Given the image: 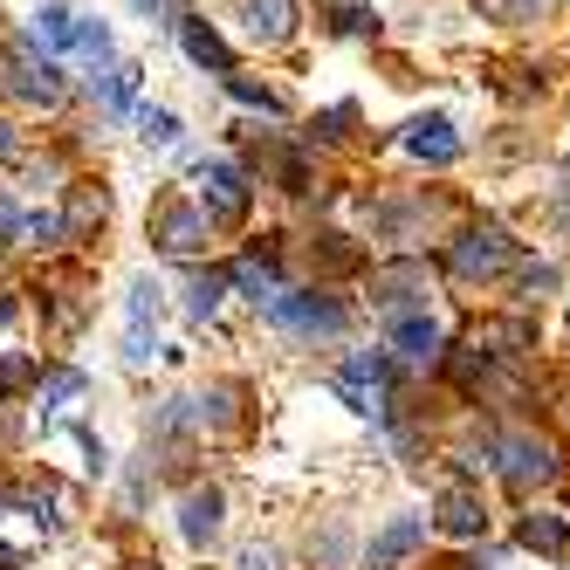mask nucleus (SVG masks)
Listing matches in <instances>:
<instances>
[{
	"label": "nucleus",
	"instance_id": "nucleus-1",
	"mask_svg": "<svg viewBox=\"0 0 570 570\" xmlns=\"http://www.w3.org/2000/svg\"><path fill=\"white\" fill-rule=\"evenodd\" d=\"M509 268H515V240H509L502 220H481V227H468V234L454 240V275H461V282H495V275H509Z\"/></svg>",
	"mask_w": 570,
	"mask_h": 570
},
{
	"label": "nucleus",
	"instance_id": "nucleus-2",
	"mask_svg": "<svg viewBox=\"0 0 570 570\" xmlns=\"http://www.w3.org/2000/svg\"><path fill=\"white\" fill-rule=\"evenodd\" d=\"M268 316L282 323V331H303V337H337L344 323H351V309L337 303V296H323V289H282L275 303H268Z\"/></svg>",
	"mask_w": 570,
	"mask_h": 570
},
{
	"label": "nucleus",
	"instance_id": "nucleus-3",
	"mask_svg": "<svg viewBox=\"0 0 570 570\" xmlns=\"http://www.w3.org/2000/svg\"><path fill=\"white\" fill-rule=\"evenodd\" d=\"M385 385H392V357L385 351H357L351 364H344V372L331 379V392L351 405V413H385Z\"/></svg>",
	"mask_w": 570,
	"mask_h": 570
},
{
	"label": "nucleus",
	"instance_id": "nucleus-4",
	"mask_svg": "<svg viewBox=\"0 0 570 570\" xmlns=\"http://www.w3.org/2000/svg\"><path fill=\"white\" fill-rule=\"evenodd\" d=\"M495 454H502V474H509L515 495H529V488L557 481V446H550V440H537V433H509Z\"/></svg>",
	"mask_w": 570,
	"mask_h": 570
},
{
	"label": "nucleus",
	"instance_id": "nucleus-5",
	"mask_svg": "<svg viewBox=\"0 0 570 570\" xmlns=\"http://www.w3.org/2000/svg\"><path fill=\"white\" fill-rule=\"evenodd\" d=\"M151 240H158L166 255H199V248H207V214H193L186 199H158Z\"/></svg>",
	"mask_w": 570,
	"mask_h": 570
},
{
	"label": "nucleus",
	"instance_id": "nucleus-6",
	"mask_svg": "<svg viewBox=\"0 0 570 570\" xmlns=\"http://www.w3.org/2000/svg\"><path fill=\"white\" fill-rule=\"evenodd\" d=\"M433 522H440L454 543H481V537H488V502L474 495V488H461V481H454V488H440Z\"/></svg>",
	"mask_w": 570,
	"mask_h": 570
},
{
	"label": "nucleus",
	"instance_id": "nucleus-7",
	"mask_svg": "<svg viewBox=\"0 0 570 570\" xmlns=\"http://www.w3.org/2000/svg\"><path fill=\"white\" fill-rule=\"evenodd\" d=\"M199 186H207V214L214 220H248V173L227 166V158H214V166H199Z\"/></svg>",
	"mask_w": 570,
	"mask_h": 570
},
{
	"label": "nucleus",
	"instance_id": "nucleus-8",
	"mask_svg": "<svg viewBox=\"0 0 570 570\" xmlns=\"http://www.w3.org/2000/svg\"><path fill=\"white\" fill-rule=\"evenodd\" d=\"M0 83H8V97H21V104H35V110H56V104H62V69H56V62L14 56Z\"/></svg>",
	"mask_w": 570,
	"mask_h": 570
},
{
	"label": "nucleus",
	"instance_id": "nucleus-9",
	"mask_svg": "<svg viewBox=\"0 0 570 570\" xmlns=\"http://www.w3.org/2000/svg\"><path fill=\"white\" fill-rule=\"evenodd\" d=\"M405 151L420 158V166H454L461 158V131H454V117H420V125H405Z\"/></svg>",
	"mask_w": 570,
	"mask_h": 570
},
{
	"label": "nucleus",
	"instance_id": "nucleus-10",
	"mask_svg": "<svg viewBox=\"0 0 570 570\" xmlns=\"http://www.w3.org/2000/svg\"><path fill=\"white\" fill-rule=\"evenodd\" d=\"M220 522H227V495H220V488H193V495L179 502V537L193 550H207L220 537Z\"/></svg>",
	"mask_w": 570,
	"mask_h": 570
},
{
	"label": "nucleus",
	"instance_id": "nucleus-11",
	"mask_svg": "<svg viewBox=\"0 0 570 570\" xmlns=\"http://www.w3.org/2000/svg\"><path fill=\"white\" fill-rule=\"evenodd\" d=\"M420 543H426V522L420 515H392L379 537H372V550H364V563H372V570H399Z\"/></svg>",
	"mask_w": 570,
	"mask_h": 570
},
{
	"label": "nucleus",
	"instance_id": "nucleus-12",
	"mask_svg": "<svg viewBox=\"0 0 570 570\" xmlns=\"http://www.w3.org/2000/svg\"><path fill=\"white\" fill-rule=\"evenodd\" d=\"M240 21H248L255 42H289L296 35V0H240Z\"/></svg>",
	"mask_w": 570,
	"mask_h": 570
},
{
	"label": "nucleus",
	"instance_id": "nucleus-13",
	"mask_svg": "<svg viewBox=\"0 0 570 570\" xmlns=\"http://www.w3.org/2000/svg\"><path fill=\"white\" fill-rule=\"evenodd\" d=\"M385 344L399 351V357H440V323L420 309V316H392L385 323Z\"/></svg>",
	"mask_w": 570,
	"mask_h": 570
},
{
	"label": "nucleus",
	"instance_id": "nucleus-14",
	"mask_svg": "<svg viewBox=\"0 0 570 570\" xmlns=\"http://www.w3.org/2000/svg\"><path fill=\"white\" fill-rule=\"evenodd\" d=\"M179 49H186L199 69H214V76H234V56H227V42H220V35H214L207 21H193V14H186V21H179Z\"/></svg>",
	"mask_w": 570,
	"mask_h": 570
},
{
	"label": "nucleus",
	"instance_id": "nucleus-15",
	"mask_svg": "<svg viewBox=\"0 0 570 570\" xmlns=\"http://www.w3.org/2000/svg\"><path fill=\"white\" fill-rule=\"evenodd\" d=\"M413 296H426V268L420 262H399V268H379L372 275V303L399 309V303H413Z\"/></svg>",
	"mask_w": 570,
	"mask_h": 570
},
{
	"label": "nucleus",
	"instance_id": "nucleus-16",
	"mask_svg": "<svg viewBox=\"0 0 570 570\" xmlns=\"http://www.w3.org/2000/svg\"><path fill=\"white\" fill-rule=\"evenodd\" d=\"M104 220H110V193L104 186H76L69 193V214H62V234H90Z\"/></svg>",
	"mask_w": 570,
	"mask_h": 570
},
{
	"label": "nucleus",
	"instance_id": "nucleus-17",
	"mask_svg": "<svg viewBox=\"0 0 570 570\" xmlns=\"http://www.w3.org/2000/svg\"><path fill=\"white\" fill-rule=\"evenodd\" d=\"M69 28H76V14L62 8V0H49V8H35V21H28L35 49H49V56H62V49H69Z\"/></svg>",
	"mask_w": 570,
	"mask_h": 570
},
{
	"label": "nucleus",
	"instance_id": "nucleus-18",
	"mask_svg": "<svg viewBox=\"0 0 570 570\" xmlns=\"http://www.w3.org/2000/svg\"><path fill=\"white\" fill-rule=\"evenodd\" d=\"M227 282H234V289H240V296H255L262 309H268V303L282 296V275H275L268 262H240V268H227Z\"/></svg>",
	"mask_w": 570,
	"mask_h": 570
},
{
	"label": "nucleus",
	"instance_id": "nucleus-19",
	"mask_svg": "<svg viewBox=\"0 0 570 570\" xmlns=\"http://www.w3.org/2000/svg\"><path fill=\"white\" fill-rule=\"evenodd\" d=\"M158 309H166V289H158L151 275H138V282H131V303H125L131 331H158Z\"/></svg>",
	"mask_w": 570,
	"mask_h": 570
},
{
	"label": "nucleus",
	"instance_id": "nucleus-20",
	"mask_svg": "<svg viewBox=\"0 0 570 570\" xmlns=\"http://www.w3.org/2000/svg\"><path fill=\"white\" fill-rule=\"evenodd\" d=\"M522 543L543 550V557H563V550H570V529H563L557 515H522Z\"/></svg>",
	"mask_w": 570,
	"mask_h": 570
},
{
	"label": "nucleus",
	"instance_id": "nucleus-21",
	"mask_svg": "<svg viewBox=\"0 0 570 570\" xmlns=\"http://www.w3.org/2000/svg\"><path fill=\"white\" fill-rule=\"evenodd\" d=\"M309 563H316V570H344V563H351V529L331 522L323 537H309Z\"/></svg>",
	"mask_w": 570,
	"mask_h": 570
},
{
	"label": "nucleus",
	"instance_id": "nucleus-22",
	"mask_svg": "<svg viewBox=\"0 0 570 570\" xmlns=\"http://www.w3.org/2000/svg\"><path fill=\"white\" fill-rule=\"evenodd\" d=\"M220 296H227V268H207V275H193V289H186V309L207 323L214 309H220Z\"/></svg>",
	"mask_w": 570,
	"mask_h": 570
},
{
	"label": "nucleus",
	"instance_id": "nucleus-23",
	"mask_svg": "<svg viewBox=\"0 0 570 570\" xmlns=\"http://www.w3.org/2000/svg\"><path fill=\"white\" fill-rule=\"evenodd\" d=\"M69 49L83 56V62H110V28L104 21H76L69 28Z\"/></svg>",
	"mask_w": 570,
	"mask_h": 570
},
{
	"label": "nucleus",
	"instance_id": "nucleus-24",
	"mask_svg": "<svg viewBox=\"0 0 570 570\" xmlns=\"http://www.w3.org/2000/svg\"><path fill=\"white\" fill-rule=\"evenodd\" d=\"M138 138H145V145H179V117L145 104V110H138Z\"/></svg>",
	"mask_w": 570,
	"mask_h": 570
},
{
	"label": "nucleus",
	"instance_id": "nucleus-25",
	"mask_svg": "<svg viewBox=\"0 0 570 570\" xmlns=\"http://www.w3.org/2000/svg\"><path fill=\"white\" fill-rule=\"evenodd\" d=\"M364 255L357 248H344V234H316V268H331V275H344V268H357Z\"/></svg>",
	"mask_w": 570,
	"mask_h": 570
},
{
	"label": "nucleus",
	"instance_id": "nucleus-26",
	"mask_svg": "<svg viewBox=\"0 0 570 570\" xmlns=\"http://www.w3.org/2000/svg\"><path fill=\"white\" fill-rule=\"evenodd\" d=\"M481 14L488 21H537V14H550V0H481Z\"/></svg>",
	"mask_w": 570,
	"mask_h": 570
},
{
	"label": "nucleus",
	"instance_id": "nucleus-27",
	"mask_svg": "<svg viewBox=\"0 0 570 570\" xmlns=\"http://www.w3.org/2000/svg\"><path fill=\"white\" fill-rule=\"evenodd\" d=\"M220 83L240 97V104H248V110H268V117H282V97L275 90H262V83H248V76H220Z\"/></svg>",
	"mask_w": 570,
	"mask_h": 570
},
{
	"label": "nucleus",
	"instance_id": "nucleus-28",
	"mask_svg": "<svg viewBox=\"0 0 570 570\" xmlns=\"http://www.w3.org/2000/svg\"><path fill=\"white\" fill-rule=\"evenodd\" d=\"M21 240H35V248H56V240H62V214H21Z\"/></svg>",
	"mask_w": 570,
	"mask_h": 570
},
{
	"label": "nucleus",
	"instance_id": "nucleus-29",
	"mask_svg": "<svg viewBox=\"0 0 570 570\" xmlns=\"http://www.w3.org/2000/svg\"><path fill=\"white\" fill-rule=\"evenodd\" d=\"M83 385H90L83 372H49V379H42V399H49V405H69V399H83Z\"/></svg>",
	"mask_w": 570,
	"mask_h": 570
},
{
	"label": "nucleus",
	"instance_id": "nucleus-30",
	"mask_svg": "<svg viewBox=\"0 0 570 570\" xmlns=\"http://www.w3.org/2000/svg\"><path fill=\"white\" fill-rule=\"evenodd\" d=\"M131 90H138V69H117V76H104V104H110V110H125V104H131Z\"/></svg>",
	"mask_w": 570,
	"mask_h": 570
},
{
	"label": "nucleus",
	"instance_id": "nucleus-31",
	"mask_svg": "<svg viewBox=\"0 0 570 570\" xmlns=\"http://www.w3.org/2000/svg\"><path fill=\"white\" fill-rule=\"evenodd\" d=\"M337 35H379V14L372 8H337Z\"/></svg>",
	"mask_w": 570,
	"mask_h": 570
},
{
	"label": "nucleus",
	"instance_id": "nucleus-32",
	"mask_svg": "<svg viewBox=\"0 0 570 570\" xmlns=\"http://www.w3.org/2000/svg\"><path fill=\"white\" fill-rule=\"evenodd\" d=\"M21 385H28V364H21V357H8V351H0V399H14Z\"/></svg>",
	"mask_w": 570,
	"mask_h": 570
},
{
	"label": "nucleus",
	"instance_id": "nucleus-33",
	"mask_svg": "<svg viewBox=\"0 0 570 570\" xmlns=\"http://www.w3.org/2000/svg\"><path fill=\"white\" fill-rule=\"evenodd\" d=\"M125 364H131V372L151 364V331H125Z\"/></svg>",
	"mask_w": 570,
	"mask_h": 570
},
{
	"label": "nucleus",
	"instance_id": "nucleus-34",
	"mask_svg": "<svg viewBox=\"0 0 570 570\" xmlns=\"http://www.w3.org/2000/svg\"><path fill=\"white\" fill-rule=\"evenodd\" d=\"M351 117H357V110H351V104H337V110H331V117L316 125V138H331V145H337V138L351 131Z\"/></svg>",
	"mask_w": 570,
	"mask_h": 570
},
{
	"label": "nucleus",
	"instance_id": "nucleus-35",
	"mask_svg": "<svg viewBox=\"0 0 570 570\" xmlns=\"http://www.w3.org/2000/svg\"><path fill=\"white\" fill-rule=\"evenodd\" d=\"M234 570H275V550L268 543H248V550L234 557Z\"/></svg>",
	"mask_w": 570,
	"mask_h": 570
},
{
	"label": "nucleus",
	"instance_id": "nucleus-36",
	"mask_svg": "<svg viewBox=\"0 0 570 570\" xmlns=\"http://www.w3.org/2000/svg\"><path fill=\"white\" fill-rule=\"evenodd\" d=\"M8 240H21V214H14V199L0 193V248H8Z\"/></svg>",
	"mask_w": 570,
	"mask_h": 570
},
{
	"label": "nucleus",
	"instance_id": "nucleus-37",
	"mask_svg": "<svg viewBox=\"0 0 570 570\" xmlns=\"http://www.w3.org/2000/svg\"><path fill=\"white\" fill-rule=\"evenodd\" d=\"M0 166H21V138H14L8 117H0Z\"/></svg>",
	"mask_w": 570,
	"mask_h": 570
},
{
	"label": "nucleus",
	"instance_id": "nucleus-38",
	"mask_svg": "<svg viewBox=\"0 0 570 570\" xmlns=\"http://www.w3.org/2000/svg\"><path fill=\"white\" fill-rule=\"evenodd\" d=\"M131 8H138V14H151V21H158V14H166V0H131Z\"/></svg>",
	"mask_w": 570,
	"mask_h": 570
},
{
	"label": "nucleus",
	"instance_id": "nucleus-39",
	"mask_svg": "<svg viewBox=\"0 0 570 570\" xmlns=\"http://www.w3.org/2000/svg\"><path fill=\"white\" fill-rule=\"evenodd\" d=\"M8 323H14V303H0V331H8Z\"/></svg>",
	"mask_w": 570,
	"mask_h": 570
},
{
	"label": "nucleus",
	"instance_id": "nucleus-40",
	"mask_svg": "<svg viewBox=\"0 0 570 570\" xmlns=\"http://www.w3.org/2000/svg\"><path fill=\"white\" fill-rule=\"evenodd\" d=\"M125 570H158V563H125Z\"/></svg>",
	"mask_w": 570,
	"mask_h": 570
},
{
	"label": "nucleus",
	"instance_id": "nucleus-41",
	"mask_svg": "<svg viewBox=\"0 0 570 570\" xmlns=\"http://www.w3.org/2000/svg\"><path fill=\"white\" fill-rule=\"evenodd\" d=\"M0 509H8V495H0Z\"/></svg>",
	"mask_w": 570,
	"mask_h": 570
}]
</instances>
